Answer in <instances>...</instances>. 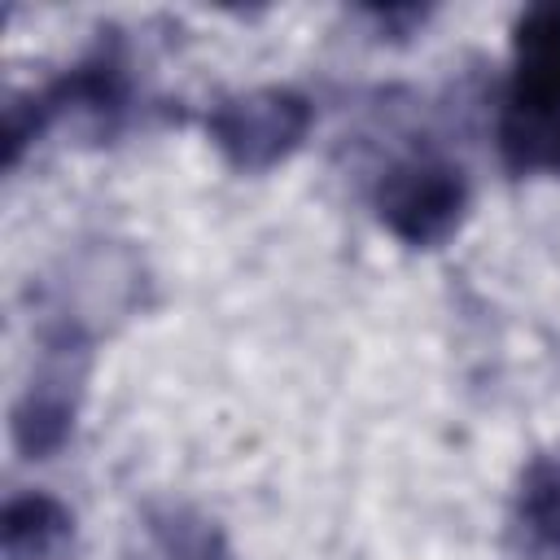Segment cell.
<instances>
[{
  "mask_svg": "<svg viewBox=\"0 0 560 560\" xmlns=\"http://www.w3.org/2000/svg\"><path fill=\"white\" fill-rule=\"evenodd\" d=\"M306 122H311V109H306L302 96L267 88V92L223 101L210 114V136L236 166L262 171V166L280 162L302 140Z\"/></svg>",
  "mask_w": 560,
  "mask_h": 560,
  "instance_id": "cell-1",
  "label": "cell"
},
{
  "mask_svg": "<svg viewBox=\"0 0 560 560\" xmlns=\"http://www.w3.org/2000/svg\"><path fill=\"white\" fill-rule=\"evenodd\" d=\"M468 188L446 162H402L381 184V219L411 245H438L455 232Z\"/></svg>",
  "mask_w": 560,
  "mask_h": 560,
  "instance_id": "cell-2",
  "label": "cell"
},
{
  "mask_svg": "<svg viewBox=\"0 0 560 560\" xmlns=\"http://www.w3.org/2000/svg\"><path fill=\"white\" fill-rule=\"evenodd\" d=\"M516 109L560 114V4L534 9L516 35Z\"/></svg>",
  "mask_w": 560,
  "mask_h": 560,
  "instance_id": "cell-3",
  "label": "cell"
},
{
  "mask_svg": "<svg viewBox=\"0 0 560 560\" xmlns=\"http://www.w3.org/2000/svg\"><path fill=\"white\" fill-rule=\"evenodd\" d=\"M70 534V516L57 499L31 494L13 499L4 512V556L9 560H39Z\"/></svg>",
  "mask_w": 560,
  "mask_h": 560,
  "instance_id": "cell-4",
  "label": "cell"
},
{
  "mask_svg": "<svg viewBox=\"0 0 560 560\" xmlns=\"http://www.w3.org/2000/svg\"><path fill=\"white\" fill-rule=\"evenodd\" d=\"M525 512H529L534 529H542V534L560 529V459L534 468V477L525 486Z\"/></svg>",
  "mask_w": 560,
  "mask_h": 560,
  "instance_id": "cell-5",
  "label": "cell"
},
{
  "mask_svg": "<svg viewBox=\"0 0 560 560\" xmlns=\"http://www.w3.org/2000/svg\"><path fill=\"white\" fill-rule=\"evenodd\" d=\"M162 556L166 560H228L223 542L206 525H166L162 529Z\"/></svg>",
  "mask_w": 560,
  "mask_h": 560,
  "instance_id": "cell-6",
  "label": "cell"
}]
</instances>
